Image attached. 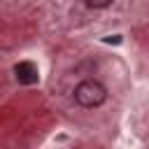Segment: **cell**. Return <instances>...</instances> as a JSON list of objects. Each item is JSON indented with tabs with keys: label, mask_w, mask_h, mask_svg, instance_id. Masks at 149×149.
Returning a JSON list of instances; mask_svg holds the SVG:
<instances>
[{
	"label": "cell",
	"mask_w": 149,
	"mask_h": 149,
	"mask_svg": "<svg viewBox=\"0 0 149 149\" xmlns=\"http://www.w3.org/2000/svg\"><path fill=\"white\" fill-rule=\"evenodd\" d=\"M74 100H77V105H81L86 109L100 107L107 100V88L98 79H84L74 86Z\"/></svg>",
	"instance_id": "6da1fadb"
},
{
	"label": "cell",
	"mask_w": 149,
	"mask_h": 149,
	"mask_svg": "<svg viewBox=\"0 0 149 149\" xmlns=\"http://www.w3.org/2000/svg\"><path fill=\"white\" fill-rule=\"evenodd\" d=\"M14 77H16L19 84L30 86V84H35V81L40 79V72H37L35 63H30V61H21V63L14 65Z\"/></svg>",
	"instance_id": "7a4b0ae2"
},
{
	"label": "cell",
	"mask_w": 149,
	"mask_h": 149,
	"mask_svg": "<svg viewBox=\"0 0 149 149\" xmlns=\"http://www.w3.org/2000/svg\"><path fill=\"white\" fill-rule=\"evenodd\" d=\"M112 5V0H102V2H86V7L88 9H102V7H109Z\"/></svg>",
	"instance_id": "3957f363"
}]
</instances>
